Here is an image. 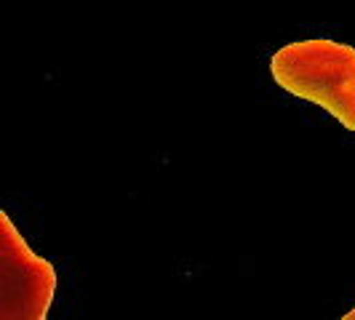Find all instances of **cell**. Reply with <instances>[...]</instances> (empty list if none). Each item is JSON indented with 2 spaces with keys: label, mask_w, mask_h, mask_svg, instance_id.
I'll list each match as a JSON object with an SVG mask.
<instances>
[{
  "label": "cell",
  "mask_w": 355,
  "mask_h": 320,
  "mask_svg": "<svg viewBox=\"0 0 355 320\" xmlns=\"http://www.w3.org/2000/svg\"><path fill=\"white\" fill-rule=\"evenodd\" d=\"M272 80L291 96L320 105L355 134V48L329 37L297 40L272 53Z\"/></svg>",
  "instance_id": "obj_1"
},
{
  "label": "cell",
  "mask_w": 355,
  "mask_h": 320,
  "mask_svg": "<svg viewBox=\"0 0 355 320\" xmlns=\"http://www.w3.org/2000/svg\"><path fill=\"white\" fill-rule=\"evenodd\" d=\"M56 294V269L0 213V320H46Z\"/></svg>",
  "instance_id": "obj_2"
},
{
  "label": "cell",
  "mask_w": 355,
  "mask_h": 320,
  "mask_svg": "<svg viewBox=\"0 0 355 320\" xmlns=\"http://www.w3.org/2000/svg\"><path fill=\"white\" fill-rule=\"evenodd\" d=\"M342 320H355V307L350 310V312H347V315H342Z\"/></svg>",
  "instance_id": "obj_3"
}]
</instances>
